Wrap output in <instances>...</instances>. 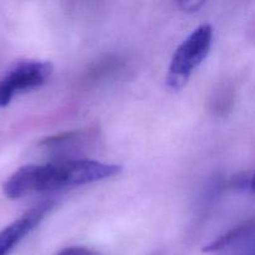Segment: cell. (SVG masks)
<instances>
[{
    "label": "cell",
    "mask_w": 255,
    "mask_h": 255,
    "mask_svg": "<svg viewBox=\"0 0 255 255\" xmlns=\"http://www.w3.org/2000/svg\"><path fill=\"white\" fill-rule=\"evenodd\" d=\"M121 169L117 164L94 159H62L45 164H26L5 181L2 191L7 198L19 199L35 193L95 183L116 176Z\"/></svg>",
    "instance_id": "obj_1"
},
{
    "label": "cell",
    "mask_w": 255,
    "mask_h": 255,
    "mask_svg": "<svg viewBox=\"0 0 255 255\" xmlns=\"http://www.w3.org/2000/svg\"><path fill=\"white\" fill-rule=\"evenodd\" d=\"M213 42V27L203 24L194 29L172 56L166 85L172 91L183 89L194 70L207 59Z\"/></svg>",
    "instance_id": "obj_2"
},
{
    "label": "cell",
    "mask_w": 255,
    "mask_h": 255,
    "mask_svg": "<svg viewBox=\"0 0 255 255\" xmlns=\"http://www.w3.org/2000/svg\"><path fill=\"white\" fill-rule=\"evenodd\" d=\"M54 66L47 61H22L0 80V107H6L15 94L41 86L52 74Z\"/></svg>",
    "instance_id": "obj_3"
},
{
    "label": "cell",
    "mask_w": 255,
    "mask_h": 255,
    "mask_svg": "<svg viewBox=\"0 0 255 255\" xmlns=\"http://www.w3.org/2000/svg\"><path fill=\"white\" fill-rule=\"evenodd\" d=\"M52 207L54 202H42L0 231V255H9L24 237H26L35 227L39 226L40 222L51 211Z\"/></svg>",
    "instance_id": "obj_4"
},
{
    "label": "cell",
    "mask_w": 255,
    "mask_h": 255,
    "mask_svg": "<svg viewBox=\"0 0 255 255\" xmlns=\"http://www.w3.org/2000/svg\"><path fill=\"white\" fill-rule=\"evenodd\" d=\"M254 231V222L253 219H251L247 223L242 224L241 227H237L233 231H231L229 233H227L226 236L221 237L217 241L212 242L211 244H208L207 247H204L203 252H218L222 249H227L229 247L234 246V244H238L241 242L246 241L248 237L253 236Z\"/></svg>",
    "instance_id": "obj_5"
},
{
    "label": "cell",
    "mask_w": 255,
    "mask_h": 255,
    "mask_svg": "<svg viewBox=\"0 0 255 255\" xmlns=\"http://www.w3.org/2000/svg\"><path fill=\"white\" fill-rule=\"evenodd\" d=\"M231 187L242 193H253V174L251 172H242L231 179Z\"/></svg>",
    "instance_id": "obj_6"
},
{
    "label": "cell",
    "mask_w": 255,
    "mask_h": 255,
    "mask_svg": "<svg viewBox=\"0 0 255 255\" xmlns=\"http://www.w3.org/2000/svg\"><path fill=\"white\" fill-rule=\"evenodd\" d=\"M56 255H99L95 253L94 251L89 248H85V247H69V248H65L62 251H60Z\"/></svg>",
    "instance_id": "obj_7"
},
{
    "label": "cell",
    "mask_w": 255,
    "mask_h": 255,
    "mask_svg": "<svg viewBox=\"0 0 255 255\" xmlns=\"http://www.w3.org/2000/svg\"><path fill=\"white\" fill-rule=\"evenodd\" d=\"M203 4H204L203 1H181V2H178V5L181 6V9L183 10V11H188V12L197 11V10H198Z\"/></svg>",
    "instance_id": "obj_8"
}]
</instances>
